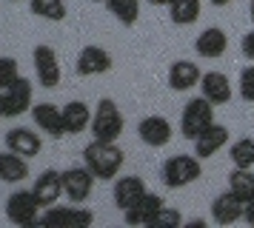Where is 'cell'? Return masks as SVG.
I'll list each match as a JSON object with an SVG mask.
<instances>
[{
    "label": "cell",
    "mask_w": 254,
    "mask_h": 228,
    "mask_svg": "<svg viewBox=\"0 0 254 228\" xmlns=\"http://www.w3.org/2000/svg\"><path fill=\"white\" fill-rule=\"evenodd\" d=\"M123 148L117 143H106V140H92L89 146L83 148V163L86 169L92 171L97 180H117V174L123 169Z\"/></svg>",
    "instance_id": "cell-1"
},
{
    "label": "cell",
    "mask_w": 254,
    "mask_h": 228,
    "mask_svg": "<svg viewBox=\"0 0 254 228\" xmlns=\"http://www.w3.org/2000/svg\"><path fill=\"white\" fill-rule=\"evenodd\" d=\"M200 174H203V160L197 154H174V157H169L163 163V171H160L163 182L169 188H174V191L200 180Z\"/></svg>",
    "instance_id": "cell-2"
},
{
    "label": "cell",
    "mask_w": 254,
    "mask_h": 228,
    "mask_svg": "<svg viewBox=\"0 0 254 228\" xmlns=\"http://www.w3.org/2000/svg\"><path fill=\"white\" fill-rule=\"evenodd\" d=\"M123 112H120V106L115 100H97L94 106V114H92V137L94 140H106V143H115L117 137L123 134Z\"/></svg>",
    "instance_id": "cell-3"
},
{
    "label": "cell",
    "mask_w": 254,
    "mask_h": 228,
    "mask_svg": "<svg viewBox=\"0 0 254 228\" xmlns=\"http://www.w3.org/2000/svg\"><path fill=\"white\" fill-rule=\"evenodd\" d=\"M211 123H214V103H208L203 94L200 97H191L183 106V114H180V134L186 140H194Z\"/></svg>",
    "instance_id": "cell-4"
},
{
    "label": "cell",
    "mask_w": 254,
    "mask_h": 228,
    "mask_svg": "<svg viewBox=\"0 0 254 228\" xmlns=\"http://www.w3.org/2000/svg\"><path fill=\"white\" fill-rule=\"evenodd\" d=\"M40 214H43V205H40V200L35 197L32 188L29 191L9 194V200H6V217H9V223L29 228V226L40 223Z\"/></svg>",
    "instance_id": "cell-5"
},
{
    "label": "cell",
    "mask_w": 254,
    "mask_h": 228,
    "mask_svg": "<svg viewBox=\"0 0 254 228\" xmlns=\"http://www.w3.org/2000/svg\"><path fill=\"white\" fill-rule=\"evenodd\" d=\"M0 94H3V112H6V117H20V114L32 112V106H35V86L23 74L14 80L6 91H0Z\"/></svg>",
    "instance_id": "cell-6"
},
{
    "label": "cell",
    "mask_w": 254,
    "mask_h": 228,
    "mask_svg": "<svg viewBox=\"0 0 254 228\" xmlns=\"http://www.w3.org/2000/svg\"><path fill=\"white\" fill-rule=\"evenodd\" d=\"M94 214L89 208H77V203L66 205V208H58V203L43 208L40 214V223L37 226H69V228H83V226H92Z\"/></svg>",
    "instance_id": "cell-7"
},
{
    "label": "cell",
    "mask_w": 254,
    "mask_h": 228,
    "mask_svg": "<svg viewBox=\"0 0 254 228\" xmlns=\"http://www.w3.org/2000/svg\"><path fill=\"white\" fill-rule=\"evenodd\" d=\"M94 182H97V177L86 166H71L63 171V194L69 197V203H86L94 191Z\"/></svg>",
    "instance_id": "cell-8"
},
{
    "label": "cell",
    "mask_w": 254,
    "mask_h": 228,
    "mask_svg": "<svg viewBox=\"0 0 254 228\" xmlns=\"http://www.w3.org/2000/svg\"><path fill=\"white\" fill-rule=\"evenodd\" d=\"M32 63H35V74L37 83L43 89H58L60 86V60L58 52L52 46H35L32 52Z\"/></svg>",
    "instance_id": "cell-9"
},
{
    "label": "cell",
    "mask_w": 254,
    "mask_h": 228,
    "mask_svg": "<svg viewBox=\"0 0 254 228\" xmlns=\"http://www.w3.org/2000/svg\"><path fill=\"white\" fill-rule=\"evenodd\" d=\"M137 137L149 148H163V146H169V143H172L174 125L169 123L163 114H149V117H143V120H140Z\"/></svg>",
    "instance_id": "cell-10"
},
{
    "label": "cell",
    "mask_w": 254,
    "mask_h": 228,
    "mask_svg": "<svg viewBox=\"0 0 254 228\" xmlns=\"http://www.w3.org/2000/svg\"><path fill=\"white\" fill-rule=\"evenodd\" d=\"M3 143H6L9 151L20 154V157H26V160L37 157V154L43 151V140H40V134H37L35 128H26V125H14V128H9L6 137H3Z\"/></svg>",
    "instance_id": "cell-11"
},
{
    "label": "cell",
    "mask_w": 254,
    "mask_h": 228,
    "mask_svg": "<svg viewBox=\"0 0 254 228\" xmlns=\"http://www.w3.org/2000/svg\"><path fill=\"white\" fill-rule=\"evenodd\" d=\"M229 140H231V134H229V128H226V125L211 123L208 128H203L191 143H194V154H197V157L208 160V157H214L217 151H223V148L229 146Z\"/></svg>",
    "instance_id": "cell-12"
},
{
    "label": "cell",
    "mask_w": 254,
    "mask_h": 228,
    "mask_svg": "<svg viewBox=\"0 0 254 228\" xmlns=\"http://www.w3.org/2000/svg\"><path fill=\"white\" fill-rule=\"evenodd\" d=\"M243 208H246V203L237 194H231V191L217 194L211 200V223L214 226H234V223L243 220Z\"/></svg>",
    "instance_id": "cell-13"
},
{
    "label": "cell",
    "mask_w": 254,
    "mask_h": 228,
    "mask_svg": "<svg viewBox=\"0 0 254 228\" xmlns=\"http://www.w3.org/2000/svg\"><path fill=\"white\" fill-rule=\"evenodd\" d=\"M112 55L106 52L103 46H86L77 55V74L80 77H97V74H106L112 71Z\"/></svg>",
    "instance_id": "cell-14"
},
{
    "label": "cell",
    "mask_w": 254,
    "mask_h": 228,
    "mask_svg": "<svg viewBox=\"0 0 254 228\" xmlns=\"http://www.w3.org/2000/svg\"><path fill=\"white\" fill-rule=\"evenodd\" d=\"M163 205H166V200H163L160 194L146 191L137 203L131 205V208L123 211V220H126V226H146V228H149L151 220L157 217V211H160Z\"/></svg>",
    "instance_id": "cell-15"
},
{
    "label": "cell",
    "mask_w": 254,
    "mask_h": 228,
    "mask_svg": "<svg viewBox=\"0 0 254 228\" xmlns=\"http://www.w3.org/2000/svg\"><path fill=\"white\" fill-rule=\"evenodd\" d=\"M32 120L35 125L49 137H63L66 125H63V109L55 103H35L32 106Z\"/></svg>",
    "instance_id": "cell-16"
},
{
    "label": "cell",
    "mask_w": 254,
    "mask_h": 228,
    "mask_svg": "<svg viewBox=\"0 0 254 228\" xmlns=\"http://www.w3.org/2000/svg\"><path fill=\"white\" fill-rule=\"evenodd\" d=\"M200 66L194 60H174L169 66V74H166V83L172 91H191L194 86H200Z\"/></svg>",
    "instance_id": "cell-17"
},
{
    "label": "cell",
    "mask_w": 254,
    "mask_h": 228,
    "mask_svg": "<svg viewBox=\"0 0 254 228\" xmlns=\"http://www.w3.org/2000/svg\"><path fill=\"white\" fill-rule=\"evenodd\" d=\"M226 49H229V34L223 32L220 26H208L203 32L197 34L194 40V52L200 57H206V60H217V57L226 55Z\"/></svg>",
    "instance_id": "cell-18"
},
{
    "label": "cell",
    "mask_w": 254,
    "mask_h": 228,
    "mask_svg": "<svg viewBox=\"0 0 254 228\" xmlns=\"http://www.w3.org/2000/svg\"><path fill=\"white\" fill-rule=\"evenodd\" d=\"M200 94H203L208 103H214V106H226V103L234 97L231 80L226 77L223 71H206V74L200 77Z\"/></svg>",
    "instance_id": "cell-19"
},
{
    "label": "cell",
    "mask_w": 254,
    "mask_h": 228,
    "mask_svg": "<svg viewBox=\"0 0 254 228\" xmlns=\"http://www.w3.org/2000/svg\"><path fill=\"white\" fill-rule=\"evenodd\" d=\"M32 191H35V197L40 200V205H43V208L55 205L60 197H63V171L46 169V171H43V174L35 180Z\"/></svg>",
    "instance_id": "cell-20"
},
{
    "label": "cell",
    "mask_w": 254,
    "mask_h": 228,
    "mask_svg": "<svg viewBox=\"0 0 254 228\" xmlns=\"http://www.w3.org/2000/svg\"><path fill=\"white\" fill-rule=\"evenodd\" d=\"M143 194H146V182L137 174H126V177H117L115 180V205L120 211L131 208Z\"/></svg>",
    "instance_id": "cell-21"
},
{
    "label": "cell",
    "mask_w": 254,
    "mask_h": 228,
    "mask_svg": "<svg viewBox=\"0 0 254 228\" xmlns=\"http://www.w3.org/2000/svg\"><path fill=\"white\" fill-rule=\"evenodd\" d=\"M92 109L83 100H69L63 106V125H66V134H80L92 125Z\"/></svg>",
    "instance_id": "cell-22"
},
{
    "label": "cell",
    "mask_w": 254,
    "mask_h": 228,
    "mask_svg": "<svg viewBox=\"0 0 254 228\" xmlns=\"http://www.w3.org/2000/svg\"><path fill=\"white\" fill-rule=\"evenodd\" d=\"M29 177V163L26 157L14 154V151H0V180L3 182H23Z\"/></svg>",
    "instance_id": "cell-23"
},
{
    "label": "cell",
    "mask_w": 254,
    "mask_h": 228,
    "mask_svg": "<svg viewBox=\"0 0 254 228\" xmlns=\"http://www.w3.org/2000/svg\"><path fill=\"white\" fill-rule=\"evenodd\" d=\"M200 9H203L200 0H172L169 3V20L174 26H191V23L200 20Z\"/></svg>",
    "instance_id": "cell-24"
},
{
    "label": "cell",
    "mask_w": 254,
    "mask_h": 228,
    "mask_svg": "<svg viewBox=\"0 0 254 228\" xmlns=\"http://www.w3.org/2000/svg\"><path fill=\"white\" fill-rule=\"evenodd\" d=\"M229 191L237 194L243 203L254 197V169H234L229 174Z\"/></svg>",
    "instance_id": "cell-25"
},
{
    "label": "cell",
    "mask_w": 254,
    "mask_h": 228,
    "mask_svg": "<svg viewBox=\"0 0 254 228\" xmlns=\"http://www.w3.org/2000/svg\"><path fill=\"white\" fill-rule=\"evenodd\" d=\"M29 9H32L35 17H43V20H52V23L66 20V14H69L63 0H29Z\"/></svg>",
    "instance_id": "cell-26"
},
{
    "label": "cell",
    "mask_w": 254,
    "mask_h": 228,
    "mask_svg": "<svg viewBox=\"0 0 254 228\" xmlns=\"http://www.w3.org/2000/svg\"><path fill=\"white\" fill-rule=\"evenodd\" d=\"M106 9L123 26H134L140 20V0H106Z\"/></svg>",
    "instance_id": "cell-27"
},
{
    "label": "cell",
    "mask_w": 254,
    "mask_h": 228,
    "mask_svg": "<svg viewBox=\"0 0 254 228\" xmlns=\"http://www.w3.org/2000/svg\"><path fill=\"white\" fill-rule=\"evenodd\" d=\"M229 157L234 169H254V137H243L237 143H231Z\"/></svg>",
    "instance_id": "cell-28"
},
{
    "label": "cell",
    "mask_w": 254,
    "mask_h": 228,
    "mask_svg": "<svg viewBox=\"0 0 254 228\" xmlns=\"http://www.w3.org/2000/svg\"><path fill=\"white\" fill-rule=\"evenodd\" d=\"M183 226V217H180V211L177 208H166L163 205L160 211H157V217L151 220L149 228H180Z\"/></svg>",
    "instance_id": "cell-29"
},
{
    "label": "cell",
    "mask_w": 254,
    "mask_h": 228,
    "mask_svg": "<svg viewBox=\"0 0 254 228\" xmlns=\"http://www.w3.org/2000/svg\"><path fill=\"white\" fill-rule=\"evenodd\" d=\"M17 77H20L17 60L14 57H0V91H6Z\"/></svg>",
    "instance_id": "cell-30"
},
{
    "label": "cell",
    "mask_w": 254,
    "mask_h": 228,
    "mask_svg": "<svg viewBox=\"0 0 254 228\" xmlns=\"http://www.w3.org/2000/svg\"><path fill=\"white\" fill-rule=\"evenodd\" d=\"M240 97L246 103H254V63L240 71Z\"/></svg>",
    "instance_id": "cell-31"
},
{
    "label": "cell",
    "mask_w": 254,
    "mask_h": 228,
    "mask_svg": "<svg viewBox=\"0 0 254 228\" xmlns=\"http://www.w3.org/2000/svg\"><path fill=\"white\" fill-rule=\"evenodd\" d=\"M240 52H243V57H246V60H252V63H254V29H252V32L243 34V40H240Z\"/></svg>",
    "instance_id": "cell-32"
},
{
    "label": "cell",
    "mask_w": 254,
    "mask_h": 228,
    "mask_svg": "<svg viewBox=\"0 0 254 228\" xmlns=\"http://www.w3.org/2000/svg\"><path fill=\"white\" fill-rule=\"evenodd\" d=\"M243 220H246V223L254 228V197L246 203V208H243Z\"/></svg>",
    "instance_id": "cell-33"
},
{
    "label": "cell",
    "mask_w": 254,
    "mask_h": 228,
    "mask_svg": "<svg viewBox=\"0 0 254 228\" xmlns=\"http://www.w3.org/2000/svg\"><path fill=\"white\" fill-rule=\"evenodd\" d=\"M151 6H169V3H172V0H149Z\"/></svg>",
    "instance_id": "cell-34"
},
{
    "label": "cell",
    "mask_w": 254,
    "mask_h": 228,
    "mask_svg": "<svg viewBox=\"0 0 254 228\" xmlns=\"http://www.w3.org/2000/svg\"><path fill=\"white\" fill-rule=\"evenodd\" d=\"M211 3H214V6H229L231 0H211Z\"/></svg>",
    "instance_id": "cell-35"
},
{
    "label": "cell",
    "mask_w": 254,
    "mask_h": 228,
    "mask_svg": "<svg viewBox=\"0 0 254 228\" xmlns=\"http://www.w3.org/2000/svg\"><path fill=\"white\" fill-rule=\"evenodd\" d=\"M6 117V112H3V94H0V120Z\"/></svg>",
    "instance_id": "cell-36"
},
{
    "label": "cell",
    "mask_w": 254,
    "mask_h": 228,
    "mask_svg": "<svg viewBox=\"0 0 254 228\" xmlns=\"http://www.w3.org/2000/svg\"><path fill=\"white\" fill-rule=\"evenodd\" d=\"M249 14H252V23H254V0L249 3Z\"/></svg>",
    "instance_id": "cell-37"
}]
</instances>
